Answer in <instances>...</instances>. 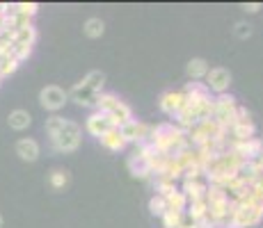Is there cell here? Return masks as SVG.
I'll return each mask as SVG.
<instances>
[{
	"label": "cell",
	"mask_w": 263,
	"mask_h": 228,
	"mask_svg": "<svg viewBox=\"0 0 263 228\" xmlns=\"http://www.w3.org/2000/svg\"><path fill=\"white\" fill-rule=\"evenodd\" d=\"M50 141H53V149L60 153H73L83 141V130L76 121H64L62 130L55 137H50Z\"/></svg>",
	"instance_id": "1"
},
{
	"label": "cell",
	"mask_w": 263,
	"mask_h": 228,
	"mask_svg": "<svg viewBox=\"0 0 263 228\" xmlns=\"http://www.w3.org/2000/svg\"><path fill=\"white\" fill-rule=\"evenodd\" d=\"M213 100H215L213 121L220 126L222 130L229 133V130L234 128V123H236V108H238V103H236V98L231 94H220Z\"/></svg>",
	"instance_id": "2"
},
{
	"label": "cell",
	"mask_w": 263,
	"mask_h": 228,
	"mask_svg": "<svg viewBox=\"0 0 263 228\" xmlns=\"http://www.w3.org/2000/svg\"><path fill=\"white\" fill-rule=\"evenodd\" d=\"M261 219H263V201L254 199V203L240 205L229 221H234V224L240 226V228H252V226L261 224Z\"/></svg>",
	"instance_id": "3"
},
{
	"label": "cell",
	"mask_w": 263,
	"mask_h": 228,
	"mask_svg": "<svg viewBox=\"0 0 263 228\" xmlns=\"http://www.w3.org/2000/svg\"><path fill=\"white\" fill-rule=\"evenodd\" d=\"M67 98H69V94L62 87H58V85H48V87H44L39 91V103H42V108L48 110V112L62 110Z\"/></svg>",
	"instance_id": "4"
},
{
	"label": "cell",
	"mask_w": 263,
	"mask_h": 228,
	"mask_svg": "<svg viewBox=\"0 0 263 228\" xmlns=\"http://www.w3.org/2000/svg\"><path fill=\"white\" fill-rule=\"evenodd\" d=\"M206 89L209 91H213V94H227L229 91V85H231V71L229 69H224V67H213L206 73Z\"/></svg>",
	"instance_id": "5"
},
{
	"label": "cell",
	"mask_w": 263,
	"mask_h": 228,
	"mask_svg": "<svg viewBox=\"0 0 263 228\" xmlns=\"http://www.w3.org/2000/svg\"><path fill=\"white\" fill-rule=\"evenodd\" d=\"M119 135L124 137L126 144H140V141H149V135H151V126L142 123L138 119H130L128 123L119 126Z\"/></svg>",
	"instance_id": "6"
},
{
	"label": "cell",
	"mask_w": 263,
	"mask_h": 228,
	"mask_svg": "<svg viewBox=\"0 0 263 228\" xmlns=\"http://www.w3.org/2000/svg\"><path fill=\"white\" fill-rule=\"evenodd\" d=\"M229 149L234 151L236 155H240L242 160H247V162L254 160V158H259V155L263 153L259 137H252V139H247V141H231Z\"/></svg>",
	"instance_id": "7"
},
{
	"label": "cell",
	"mask_w": 263,
	"mask_h": 228,
	"mask_svg": "<svg viewBox=\"0 0 263 228\" xmlns=\"http://www.w3.org/2000/svg\"><path fill=\"white\" fill-rule=\"evenodd\" d=\"M158 105L165 114L174 119V116L181 112V108H183V91H165V94L160 96Z\"/></svg>",
	"instance_id": "8"
},
{
	"label": "cell",
	"mask_w": 263,
	"mask_h": 228,
	"mask_svg": "<svg viewBox=\"0 0 263 228\" xmlns=\"http://www.w3.org/2000/svg\"><path fill=\"white\" fill-rule=\"evenodd\" d=\"M69 96H71L78 105H83V108H96V96H99V94H94V91L89 89L83 80H80V82H76L71 87Z\"/></svg>",
	"instance_id": "9"
},
{
	"label": "cell",
	"mask_w": 263,
	"mask_h": 228,
	"mask_svg": "<svg viewBox=\"0 0 263 228\" xmlns=\"http://www.w3.org/2000/svg\"><path fill=\"white\" fill-rule=\"evenodd\" d=\"M206 190H209V182L206 180H183V185H181V192L185 194V199L190 201H204L206 199Z\"/></svg>",
	"instance_id": "10"
},
{
	"label": "cell",
	"mask_w": 263,
	"mask_h": 228,
	"mask_svg": "<svg viewBox=\"0 0 263 228\" xmlns=\"http://www.w3.org/2000/svg\"><path fill=\"white\" fill-rule=\"evenodd\" d=\"M85 128H87V133L96 137L99 139L101 135L105 133V130H110V119H108V114H103V112H94L87 116V123H85Z\"/></svg>",
	"instance_id": "11"
},
{
	"label": "cell",
	"mask_w": 263,
	"mask_h": 228,
	"mask_svg": "<svg viewBox=\"0 0 263 228\" xmlns=\"http://www.w3.org/2000/svg\"><path fill=\"white\" fill-rule=\"evenodd\" d=\"M16 155L23 162H34L39 158V144L32 137H23V139L16 141Z\"/></svg>",
	"instance_id": "12"
},
{
	"label": "cell",
	"mask_w": 263,
	"mask_h": 228,
	"mask_svg": "<svg viewBox=\"0 0 263 228\" xmlns=\"http://www.w3.org/2000/svg\"><path fill=\"white\" fill-rule=\"evenodd\" d=\"M211 71V64L206 62L204 57H192L188 62V67H185V73H188V78L192 82H199V80L206 78V73Z\"/></svg>",
	"instance_id": "13"
},
{
	"label": "cell",
	"mask_w": 263,
	"mask_h": 228,
	"mask_svg": "<svg viewBox=\"0 0 263 228\" xmlns=\"http://www.w3.org/2000/svg\"><path fill=\"white\" fill-rule=\"evenodd\" d=\"M128 169H130V174H133L135 178H149L151 176L149 160L142 158L140 153H135V151H133V155L128 158Z\"/></svg>",
	"instance_id": "14"
},
{
	"label": "cell",
	"mask_w": 263,
	"mask_h": 228,
	"mask_svg": "<svg viewBox=\"0 0 263 228\" xmlns=\"http://www.w3.org/2000/svg\"><path fill=\"white\" fill-rule=\"evenodd\" d=\"M99 141H101V144H103L108 151H124V149H126V141H124V137L119 135V128L105 130V133L99 137Z\"/></svg>",
	"instance_id": "15"
},
{
	"label": "cell",
	"mask_w": 263,
	"mask_h": 228,
	"mask_svg": "<svg viewBox=\"0 0 263 228\" xmlns=\"http://www.w3.org/2000/svg\"><path fill=\"white\" fill-rule=\"evenodd\" d=\"M229 133L234 137V141H247L256 135V126H254V121H236Z\"/></svg>",
	"instance_id": "16"
},
{
	"label": "cell",
	"mask_w": 263,
	"mask_h": 228,
	"mask_svg": "<svg viewBox=\"0 0 263 228\" xmlns=\"http://www.w3.org/2000/svg\"><path fill=\"white\" fill-rule=\"evenodd\" d=\"M119 96L117 94H112V91H101L99 96H96V112H103V114H108V112H112L115 110V105L119 103Z\"/></svg>",
	"instance_id": "17"
},
{
	"label": "cell",
	"mask_w": 263,
	"mask_h": 228,
	"mask_svg": "<svg viewBox=\"0 0 263 228\" xmlns=\"http://www.w3.org/2000/svg\"><path fill=\"white\" fill-rule=\"evenodd\" d=\"M7 123H9V128H14V130H25L32 123V116H30V112H25V110H14V112H9V116H7Z\"/></svg>",
	"instance_id": "18"
},
{
	"label": "cell",
	"mask_w": 263,
	"mask_h": 228,
	"mask_svg": "<svg viewBox=\"0 0 263 228\" xmlns=\"http://www.w3.org/2000/svg\"><path fill=\"white\" fill-rule=\"evenodd\" d=\"M165 203H167V210L185 212V208H188V199H185V194L181 190H176V192H172V194L165 196Z\"/></svg>",
	"instance_id": "19"
},
{
	"label": "cell",
	"mask_w": 263,
	"mask_h": 228,
	"mask_svg": "<svg viewBox=\"0 0 263 228\" xmlns=\"http://www.w3.org/2000/svg\"><path fill=\"white\" fill-rule=\"evenodd\" d=\"M34 42H37V28H34V25H28V28H21L14 32V44L32 46Z\"/></svg>",
	"instance_id": "20"
},
{
	"label": "cell",
	"mask_w": 263,
	"mask_h": 228,
	"mask_svg": "<svg viewBox=\"0 0 263 228\" xmlns=\"http://www.w3.org/2000/svg\"><path fill=\"white\" fill-rule=\"evenodd\" d=\"M83 82L87 85L94 94H101V91H103V85H105V73L103 71H89V73L83 78Z\"/></svg>",
	"instance_id": "21"
},
{
	"label": "cell",
	"mask_w": 263,
	"mask_h": 228,
	"mask_svg": "<svg viewBox=\"0 0 263 228\" xmlns=\"http://www.w3.org/2000/svg\"><path fill=\"white\" fill-rule=\"evenodd\" d=\"M85 34L87 37H92V39H99V37H103V32H105V23L101 21V18H96V16H92V18H87L85 21Z\"/></svg>",
	"instance_id": "22"
},
{
	"label": "cell",
	"mask_w": 263,
	"mask_h": 228,
	"mask_svg": "<svg viewBox=\"0 0 263 228\" xmlns=\"http://www.w3.org/2000/svg\"><path fill=\"white\" fill-rule=\"evenodd\" d=\"M185 215L192 217L195 221H201L206 215H209V208H206V201H190L188 208H185Z\"/></svg>",
	"instance_id": "23"
},
{
	"label": "cell",
	"mask_w": 263,
	"mask_h": 228,
	"mask_svg": "<svg viewBox=\"0 0 263 228\" xmlns=\"http://www.w3.org/2000/svg\"><path fill=\"white\" fill-rule=\"evenodd\" d=\"M48 180H50V187H55V190H62V187L69 185V171L53 169V171H50V176H48Z\"/></svg>",
	"instance_id": "24"
},
{
	"label": "cell",
	"mask_w": 263,
	"mask_h": 228,
	"mask_svg": "<svg viewBox=\"0 0 263 228\" xmlns=\"http://www.w3.org/2000/svg\"><path fill=\"white\" fill-rule=\"evenodd\" d=\"M149 212L154 217H163L165 212H167V203H165V196H160V194H154L149 199Z\"/></svg>",
	"instance_id": "25"
},
{
	"label": "cell",
	"mask_w": 263,
	"mask_h": 228,
	"mask_svg": "<svg viewBox=\"0 0 263 228\" xmlns=\"http://www.w3.org/2000/svg\"><path fill=\"white\" fill-rule=\"evenodd\" d=\"M64 121H67V119H64V116H60V114H53L50 119H46V135L48 137H55L60 130H62Z\"/></svg>",
	"instance_id": "26"
},
{
	"label": "cell",
	"mask_w": 263,
	"mask_h": 228,
	"mask_svg": "<svg viewBox=\"0 0 263 228\" xmlns=\"http://www.w3.org/2000/svg\"><path fill=\"white\" fill-rule=\"evenodd\" d=\"M176 190H179V187H176V182L165 180V178H156V194L167 196V194H172V192H176Z\"/></svg>",
	"instance_id": "27"
},
{
	"label": "cell",
	"mask_w": 263,
	"mask_h": 228,
	"mask_svg": "<svg viewBox=\"0 0 263 228\" xmlns=\"http://www.w3.org/2000/svg\"><path fill=\"white\" fill-rule=\"evenodd\" d=\"M18 59H14V57H5V59H0V78H5V75H12L14 71L18 69Z\"/></svg>",
	"instance_id": "28"
},
{
	"label": "cell",
	"mask_w": 263,
	"mask_h": 228,
	"mask_svg": "<svg viewBox=\"0 0 263 228\" xmlns=\"http://www.w3.org/2000/svg\"><path fill=\"white\" fill-rule=\"evenodd\" d=\"M181 217H183V212H174V210H167L160 219H163V226L165 228H179L181 224Z\"/></svg>",
	"instance_id": "29"
},
{
	"label": "cell",
	"mask_w": 263,
	"mask_h": 228,
	"mask_svg": "<svg viewBox=\"0 0 263 228\" xmlns=\"http://www.w3.org/2000/svg\"><path fill=\"white\" fill-rule=\"evenodd\" d=\"M12 7H14V12L25 14V16H30V18H32L34 14H37L39 5H37V3H18V5H12Z\"/></svg>",
	"instance_id": "30"
},
{
	"label": "cell",
	"mask_w": 263,
	"mask_h": 228,
	"mask_svg": "<svg viewBox=\"0 0 263 228\" xmlns=\"http://www.w3.org/2000/svg\"><path fill=\"white\" fill-rule=\"evenodd\" d=\"M30 53H32V46L12 44V55H14V59H18V62H23V59H28V57H30Z\"/></svg>",
	"instance_id": "31"
},
{
	"label": "cell",
	"mask_w": 263,
	"mask_h": 228,
	"mask_svg": "<svg viewBox=\"0 0 263 228\" xmlns=\"http://www.w3.org/2000/svg\"><path fill=\"white\" fill-rule=\"evenodd\" d=\"M234 34H236L238 39L252 37V25L247 23V21H238V23H236V28H234Z\"/></svg>",
	"instance_id": "32"
},
{
	"label": "cell",
	"mask_w": 263,
	"mask_h": 228,
	"mask_svg": "<svg viewBox=\"0 0 263 228\" xmlns=\"http://www.w3.org/2000/svg\"><path fill=\"white\" fill-rule=\"evenodd\" d=\"M250 164H252V169L256 171V176H263V153L259 155V158L250 160Z\"/></svg>",
	"instance_id": "33"
},
{
	"label": "cell",
	"mask_w": 263,
	"mask_h": 228,
	"mask_svg": "<svg viewBox=\"0 0 263 228\" xmlns=\"http://www.w3.org/2000/svg\"><path fill=\"white\" fill-rule=\"evenodd\" d=\"M242 9H245L247 14H256L261 9V5L259 3H245V5H242Z\"/></svg>",
	"instance_id": "34"
},
{
	"label": "cell",
	"mask_w": 263,
	"mask_h": 228,
	"mask_svg": "<svg viewBox=\"0 0 263 228\" xmlns=\"http://www.w3.org/2000/svg\"><path fill=\"white\" fill-rule=\"evenodd\" d=\"M224 228H240V226H236L234 221H227V226H224Z\"/></svg>",
	"instance_id": "35"
},
{
	"label": "cell",
	"mask_w": 263,
	"mask_h": 228,
	"mask_svg": "<svg viewBox=\"0 0 263 228\" xmlns=\"http://www.w3.org/2000/svg\"><path fill=\"white\" fill-rule=\"evenodd\" d=\"M0 228H3V215H0Z\"/></svg>",
	"instance_id": "36"
},
{
	"label": "cell",
	"mask_w": 263,
	"mask_h": 228,
	"mask_svg": "<svg viewBox=\"0 0 263 228\" xmlns=\"http://www.w3.org/2000/svg\"><path fill=\"white\" fill-rule=\"evenodd\" d=\"M259 139H261V149H263V137H259Z\"/></svg>",
	"instance_id": "37"
},
{
	"label": "cell",
	"mask_w": 263,
	"mask_h": 228,
	"mask_svg": "<svg viewBox=\"0 0 263 228\" xmlns=\"http://www.w3.org/2000/svg\"><path fill=\"white\" fill-rule=\"evenodd\" d=\"M0 82H3V78H0Z\"/></svg>",
	"instance_id": "38"
}]
</instances>
